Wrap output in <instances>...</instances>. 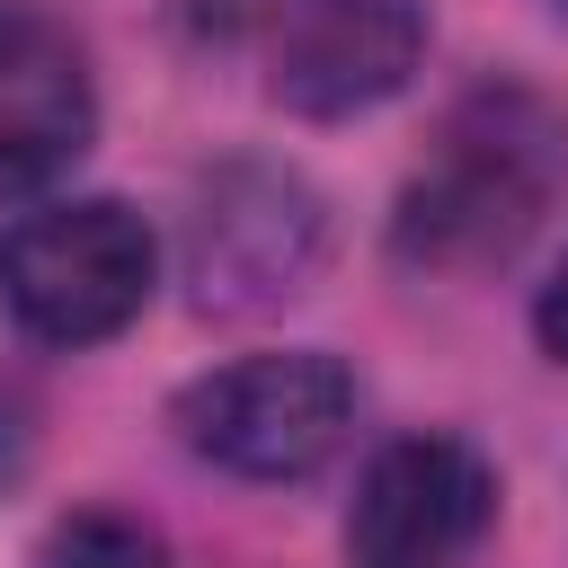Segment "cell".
Masks as SVG:
<instances>
[{
    "mask_svg": "<svg viewBox=\"0 0 568 568\" xmlns=\"http://www.w3.org/2000/svg\"><path fill=\"white\" fill-rule=\"evenodd\" d=\"M275 9H284V0H186V18H195L204 36H266Z\"/></svg>",
    "mask_w": 568,
    "mask_h": 568,
    "instance_id": "9c48e42d",
    "label": "cell"
},
{
    "mask_svg": "<svg viewBox=\"0 0 568 568\" xmlns=\"http://www.w3.org/2000/svg\"><path fill=\"white\" fill-rule=\"evenodd\" d=\"M417 53H426L417 0H284L266 18V89L311 124L399 98Z\"/></svg>",
    "mask_w": 568,
    "mask_h": 568,
    "instance_id": "8992f818",
    "label": "cell"
},
{
    "mask_svg": "<svg viewBox=\"0 0 568 568\" xmlns=\"http://www.w3.org/2000/svg\"><path fill=\"white\" fill-rule=\"evenodd\" d=\"M36 568H169V541L124 506H80L44 532Z\"/></svg>",
    "mask_w": 568,
    "mask_h": 568,
    "instance_id": "ba28073f",
    "label": "cell"
},
{
    "mask_svg": "<svg viewBox=\"0 0 568 568\" xmlns=\"http://www.w3.org/2000/svg\"><path fill=\"white\" fill-rule=\"evenodd\" d=\"M169 426L195 462L231 479H311L355 426V373L320 346L240 355V364L195 373L169 399Z\"/></svg>",
    "mask_w": 568,
    "mask_h": 568,
    "instance_id": "3957f363",
    "label": "cell"
},
{
    "mask_svg": "<svg viewBox=\"0 0 568 568\" xmlns=\"http://www.w3.org/2000/svg\"><path fill=\"white\" fill-rule=\"evenodd\" d=\"M532 337H541V355H559L568 364V257L550 266V284L532 293Z\"/></svg>",
    "mask_w": 568,
    "mask_h": 568,
    "instance_id": "30bf717a",
    "label": "cell"
},
{
    "mask_svg": "<svg viewBox=\"0 0 568 568\" xmlns=\"http://www.w3.org/2000/svg\"><path fill=\"white\" fill-rule=\"evenodd\" d=\"M98 133V80L62 18L0 0V204L53 186Z\"/></svg>",
    "mask_w": 568,
    "mask_h": 568,
    "instance_id": "52a82bcc",
    "label": "cell"
},
{
    "mask_svg": "<svg viewBox=\"0 0 568 568\" xmlns=\"http://www.w3.org/2000/svg\"><path fill=\"white\" fill-rule=\"evenodd\" d=\"M320 248H328V213H320L311 178L275 169V160H231V169H213V186L186 213L195 311H222V320L275 311L320 275Z\"/></svg>",
    "mask_w": 568,
    "mask_h": 568,
    "instance_id": "277c9868",
    "label": "cell"
},
{
    "mask_svg": "<svg viewBox=\"0 0 568 568\" xmlns=\"http://www.w3.org/2000/svg\"><path fill=\"white\" fill-rule=\"evenodd\" d=\"M497 524V470L462 435H399L364 462L346 506L355 568H462Z\"/></svg>",
    "mask_w": 568,
    "mask_h": 568,
    "instance_id": "5b68a950",
    "label": "cell"
},
{
    "mask_svg": "<svg viewBox=\"0 0 568 568\" xmlns=\"http://www.w3.org/2000/svg\"><path fill=\"white\" fill-rule=\"evenodd\" d=\"M151 284H160L151 222L115 195L36 204L0 231V311L36 346H106L115 328L142 320Z\"/></svg>",
    "mask_w": 568,
    "mask_h": 568,
    "instance_id": "7a4b0ae2",
    "label": "cell"
},
{
    "mask_svg": "<svg viewBox=\"0 0 568 568\" xmlns=\"http://www.w3.org/2000/svg\"><path fill=\"white\" fill-rule=\"evenodd\" d=\"M568 186V106L532 80H488L444 106L426 160L399 186L390 248L435 275H479L532 240Z\"/></svg>",
    "mask_w": 568,
    "mask_h": 568,
    "instance_id": "6da1fadb",
    "label": "cell"
},
{
    "mask_svg": "<svg viewBox=\"0 0 568 568\" xmlns=\"http://www.w3.org/2000/svg\"><path fill=\"white\" fill-rule=\"evenodd\" d=\"M559 9H568V0H559Z\"/></svg>",
    "mask_w": 568,
    "mask_h": 568,
    "instance_id": "8fae6325",
    "label": "cell"
}]
</instances>
